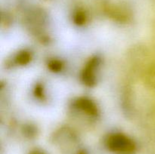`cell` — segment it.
<instances>
[{"mask_svg":"<svg viewBox=\"0 0 155 154\" xmlns=\"http://www.w3.org/2000/svg\"><path fill=\"white\" fill-rule=\"evenodd\" d=\"M107 147L116 152H130L134 149V143L131 139L121 134H114L106 141Z\"/></svg>","mask_w":155,"mask_h":154,"instance_id":"1","label":"cell"},{"mask_svg":"<svg viewBox=\"0 0 155 154\" xmlns=\"http://www.w3.org/2000/svg\"><path fill=\"white\" fill-rule=\"evenodd\" d=\"M100 64V60L98 58H93L89 61L87 66L84 69L83 73V79L86 85L92 86L96 82V70Z\"/></svg>","mask_w":155,"mask_h":154,"instance_id":"2","label":"cell"},{"mask_svg":"<svg viewBox=\"0 0 155 154\" xmlns=\"http://www.w3.org/2000/svg\"><path fill=\"white\" fill-rule=\"evenodd\" d=\"M74 107L90 117H95L98 114V109L92 101L86 98H80L74 103Z\"/></svg>","mask_w":155,"mask_h":154,"instance_id":"3","label":"cell"},{"mask_svg":"<svg viewBox=\"0 0 155 154\" xmlns=\"http://www.w3.org/2000/svg\"><path fill=\"white\" fill-rule=\"evenodd\" d=\"M30 57L28 52L24 51L21 54H19V56H18L17 59H18V63H21V64H26V63L30 61Z\"/></svg>","mask_w":155,"mask_h":154,"instance_id":"4","label":"cell"},{"mask_svg":"<svg viewBox=\"0 0 155 154\" xmlns=\"http://www.w3.org/2000/svg\"><path fill=\"white\" fill-rule=\"evenodd\" d=\"M31 154H44V153L42 152H41V151L36 150V151H34V152H32Z\"/></svg>","mask_w":155,"mask_h":154,"instance_id":"5","label":"cell"}]
</instances>
